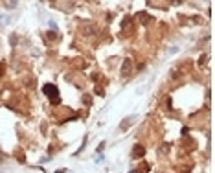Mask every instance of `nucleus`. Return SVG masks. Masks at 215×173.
<instances>
[{
	"label": "nucleus",
	"instance_id": "f257e3e1",
	"mask_svg": "<svg viewBox=\"0 0 215 173\" xmlns=\"http://www.w3.org/2000/svg\"><path fill=\"white\" fill-rule=\"evenodd\" d=\"M44 92L52 98V99H55V98H57V89H55L54 85H46V87H44Z\"/></svg>",
	"mask_w": 215,
	"mask_h": 173
}]
</instances>
